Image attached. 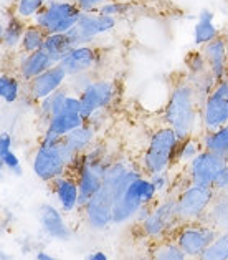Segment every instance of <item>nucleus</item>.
I'll return each mask as SVG.
<instances>
[{"mask_svg": "<svg viewBox=\"0 0 228 260\" xmlns=\"http://www.w3.org/2000/svg\"><path fill=\"white\" fill-rule=\"evenodd\" d=\"M202 101L190 81L188 73L174 78L167 105L164 108L166 124L170 126L179 139L195 136V128L200 119L202 123Z\"/></svg>", "mask_w": 228, "mask_h": 260, "instance_id": "f257e3e1", "label": "nucleus"}, {"mask_svg": "<svg viewBox=\"0 0 228 260\" xmlns=\"http://www.w3.org/2000/svg\"><path fill=\"white\" fill-rule=\"evenodd\" d=\"M76 154L65 144V141L48 131H43L33 156L31 171L40 181L50 184L56 177L65 176Z\"/></svg>", "mask_w": 228, "mask_h": 260, "instance_id": "f03ea898", "label": "nucleus"}, {"mask_svg": "<svg viewBox=\"0 0 228 260\" xmlns=\"http://www.w3.org/2000/svg\"><path fill=\"white\" fill-rule=\"evenodd\" d=\"M180 139L170 126H162L152 133L149 144L139 161V168L144 174L154 176L162 171H167L170 164H174L177 148Z\"/></svg>", "mask_w": 228, "mask_h": 260, "instance_id": "7ed1b4c3", "label": "nucleus"}, {"mask_svg": "<svg viewBox=\"0 0 228 260\" xmlns=\"http://www.w3.org/2000/svg\"><path fill=\"white\" fill-rule=\"evenodd\" d=\"M157 191L150 177L141 176L132 181L128 189L114 199L112 204V224H124L131 219H136L137 212L144 206H154L157 199Z\"/></svg>", "mask_w": 228, "mask_h": 260, "instance_id": "20e7f679", "label": "nucleus"}, {"mask_svg": "<svg viewBox=\"0 0 228 260\" xmlns=\"http://www.w3.org/2000/svg\"><path fill=\"white\" fill-rule=\"evenodd\" d=\"M81 10L76 2H65V0H48V4L43 7L38 15L33 18V23L47 31V35L52 34H68L69 30L76 27Z\"/></svg>", "mask_w": 228, "mask_h": 260, "instance_id": "39448f33", "label": "nucleus"}, {"mask_svg": "<svg viewBox=\"0 0 228 260\" xmlns=\"http://www.w3.org/2000/svg\"><path fill=\"white\" fill-rule=\"evenodd\" d=\"M215 196L217 191L213 186H202V184L187 186L177 198V215L180 224L204 219Z\"/></svg>", "mask_w": 228, "mask_h": 260, "instance_id": "423d86ee", "label": "nucleus"}, {"mask_svg": "<svg viewBox=\"0 0 228 260\" xmlns=\"http://www.w3.org/2000/svg\"><path fill=\"white\" fill-rule=\"evenodd\" d=\"M218 231L213 229L204 220L185 222L175 234V242L188 255V258H199L205 249L218 236Z\"/></svg>", "mask_w": 228, "mask_h": 260, "instance_id": "0eeeda50", "label": "nucleus"}, {"mask_svg": "<svg viewBox=\"0 0 228 260\" xmlns=\"http://www.w3.org/2000/svg\"><path fill=\"white\" fill-rule=\"evenodd\" d=\"M118 18L99 14L98 10L81 12V17L76 27L68 31L69 39L73 40L74 47L78 45H93V42L101 35L111 34L116 28Z\"/></svg>", "mask_w": 228, "mask_h": 260, "instance_id": "6e6552de", "label": "nucleus"}, {"mask_svg": "<svg viewBox=\"0 0 228 260\" xmlns=\"http://www.w3.org/2000/svg\"><path fill=\"white\" fill-rule=\"evenodd\" d=\"M118 83L114 80L96 77L78 96L81 101V111L88 119L94 113L107 110L118 98Z\"/></svg>", "mask_w": 228, "mask_h": 260, "instance_id": "1a4fd4ad", "label": "nucleus"}, {"mask_svg": "<svg viewBox=\"0 0 228 260\" xmlns=\"http://www.w3.org/2000/svg\"><path fill=\"white\" fill-rule=\"evenodd\" d=\"M177 222H180L177 215V198H167L161 202H156L152 206L150 214L139 225L145 237L157 240L169 234Z\"/></svg>", "mask_w": 228, "mask_h": 260, "instance_id": "9d476101", "label": "nucleus"}, {"mask_svg": "<svg viewBox=\"0 0 228 260\" xmlns=\"http://www.w3.org/2000/svg\"><path fill=\"white\" fill-rule=\"evenodd\" d=\"M228 124V78L220 80L202 106L204 133L217 131Z\"/></svg>", "mask_w": 228, "mask_h": 260, "instance_id": "9b49d317", "label": "nucleus"}, {"mask_svg": "<svg viewBox=\"0 0 228 260\" xmlns=\"http://www.w3.org/2000/svg\"><path fill=\"white\" fill-rule=\"evenodd\" d=\"M228 161L221 156L204 149L199 156H195L188 162L190 184H202V186H215L221 171L226 168Z\"/></svg>", "mask_w": 228, "mask_h": 260, "instance_id": "f8f14e48", "label": "nucleus"}, {"mask_svg": "<svg viewBox=\"0 0 228 260\" xmlns=\"http://www.w3.org/2000/svg\"><path fill=\"white\" fill-rule=\"evenodd\" d=\"M69 75L66 73V70L63 68L60 63H56L52 68H48L47 72H43L42 75H38L36 78H33L31 81H28L27 88V98L33 103H40L42 100L48 98L50 94L56 93L61 88H65L68 83Z\"/></svg>", "mask_w": 228, "mask_h": 260, "instance_id": "ddd939ff", "label": "nucleus"}, {"mask_svg": "<svg viewBox=\"0 0 228 260\" xmlns=\"http://www.w3.org/2000/svg\"><path fill=\"white\" fill-rule=\"evenodd\" d=\"M112 204L114 196L111 189L103 186L101 191L93 196L88 204L81 209L88 225L94 231H104L106 227H109V224H112Z\"/></svg>", "mask_w": 228, "mask_h": 260, "instance_id": "4468645a", "label": "nucleus"}, {"mask_svg": "<svg viewBox=\"0 0 228 260\" xmlns=\"http://www.w3.org/2000/svg\"><path fill=\"white\" fill-rule=\"evenodd\" d=\"M103 63V53L101 50L94 45H78L73 47L65 58L61 60L60 65L66 70L69 77L80 73H90L94 72L101 67Z\"/></svg>", "mask_w": 228, "mask_h": 260, "instance_id": "2eb2a0df", "label": "nucleus"}, {"mask_svg": "<svg viewBox=\"0 0 228 260\" xmlns=\"http://www.w3.org/2000/svg\"><path fill=\"white\" fill-rule=\"evenodd\" d=\"M50 191L56 201V206L65 214L80 211V187L76 176L66 173L50 182Z\"/></svg>", "mask_w": 228, "mask_h": 260, "instance_id": "dca6fc26", "label": "nucleus"}, {"mask_svg": "<svg viewBox=\"0 0 228 260\" xmlns=\"http://www.w3.org/2000/svg\"><path fill=\"white\" fill-rule=\"evenodd\" d=\"M200 50L217 80L228 78V35L220 31L218 37H215Z\"/></svg>", "mask_w": 228, "mask_h": 260, "instance_id": "f3484780", "label": "nucleus"}, {"mask_svg": "<svg viewBox=\"0 0 228 260\" xmlns=\"http://www.w3.org/2000/svg\"><path fill=\"white\" fill-rule=\"evenodd\" d=\"M40 217V225L43 232L48 237L55 240H69L71 239V229H69L68 222L65 220V215L60 207L53 204H43L38 211Z\"/></svg>", "mask_w": 228, "mask_h": 260, "instance_id": "a211bd4d", "label": "nucleus"}, {"mask_svg": "<svg viewBox=\"0 0 228 260\" xmlns=\"http://www.w3.org/2000/svg\"><path fill=\"white\" fill-rule=\"evenodd\" d=\"M56 63L50 58V55L45 50H38L33 53H22L18 52L17 65H15V73L20 77L25 83H28L38 75L47 72L48 68H52Z\"/></svg>", "mask_w": 228, "mask_h": 260, "instance_id": "6ab92c4d", "label": "nucleus"}, {"mask_svg": "<svg viewBox=\"0 0 228 260\" xmlns=\"http://www.w3.org/2000/svg\"><path fill=\"white\" fill-rule=\"evenodd\" d=\"M96 135H98V129L94 128L93 124L85 123L83 126L76 128L74 131L69 133L68 136L63 138V141H65L68 148L78 156V154L86 153V151L96 143Z\"/></svg>", "mask_w": 228, "mask_h": 260, "instance_id": "aec40b11", "label": "nucleus"}, {"mask_svg": "<svg viewBox=\"0 0 228 260\" xmlns=\"http://www.w3.org/2000/svg\"><path fill=\"white\" fill-rule=\"evenodd\" d=\"M218 232L228 231V192H217L205 217L202 219Z\"/></svg>", "mask_w": 228, "mask_h": 260, "instance_id": "412c9836", "label": "nucleus"}, {"mask_svg": "<svg viewBox=\"0 0 228 260\" xmlns=\"http://www.w3.org/2000/svg\"><path fill=\"white\" fill-rule=\"evenodd\" d=\"M27 23L22 20L20 17H17L14 12L7 17V22H5V30H4V39H2V45L7 52H18L20 50V43L23 39L25 28H27Z\"/></svg>", "mask_w": 228, "mask_h": 260, "instance_id": "4be33fe9", "label": "nucleus"}, {"mask_svg": "<svg viewBox=\"0 0 228 260\" xmlns=\"http://www.w3.org/2000/svg\"><path fill=\"white\" fill-rule=\"evenodd\" d=\"M23 85L25 81L15 72L0 73V101L5 105H15L22 98Z\"/></svg>", "mask_w": 228, "mask_h": 260, "instance_id": "5701e85b", "label": "nucleus"}, {"mask_svg": "<svg viewBox=\"0 0 228 260\" xmlns=\"http://www.w3.org/2000/svg\"><path fill=\"white\" fill-rule=\"evenodd\" d=\"M73 47H74V43L69 39L68 34H52V35H47L43 50L50 55V58L55 63H61V60L71 52Z\"/></svg>", "mask_w": 228, "mask_h": 260, "instance_id": "b1692460", "label": "nucleus"}, {"mask_svg": "<svg viewBox=\"0 0 228 260\" xmlns=\"http://www.w3.org/2000/svg\"><path fill=\"white\" fill-rule=\"evenodd\" d=\"M218 28L213 25V12L204 9L199 14V22L195 25V45L204 47L208 42H212L215 37H218Z\"/></svg>", "mask_w": 228, "mask_h": 260, "instance_id": "393cba45", "label": "nucleus"}, {"mask_svg": "<svg viewBox=\"0 0 228 260\" xmlns=\"http://www.w3.org/2000/svg\"><path fill=\"white\" fill-rule=\"evenodd\" d=\"M45 40H47V31L38 27L36 23L28 22L27 28H25L22 43H20V50H18V52L33 53V52H38V50H43Z\"/></svg>", "mask_w": 228, "mask_h": 260, "instance_id": "a878e982", "label": "nucleus"}, {"mask_svg": "<svg viewBox=\"0 0 228 260\" xmlns=\"http://www.w3.org/2000/svg\"><path fill=\"white\" fill-rule=\"evenodd\" d=\"M202 143H204L205 149L212 151V153L218 154L228 161V124L217 131L204 133Z\"/></svg>", "mask_w": 228, "mask_h": 260, "instance_id": "bb28decb", "label": "nucleus"}, {"mask_svg": "<svg viewBox=\"0 0 228 260\" xmlns=\"http://www.w3.org/2000/svg\"><path fill=\"white\" fill-rule=\"evenodd\" d=\"M204 149L205 148H204V143H202V138L197 139V136H190L187 139H182V141L179 143V148H177L174 162H183V164L187 162L188 164Z\"/></svg>", "mask_w": 228, "mask_h": 260, "instance_id": "cd10ccee", "label": "nucleus"}, {"mask_svg": "<svg viewBox=\"0 0 228 260\" xmlns=\"http://www.w3.org/2000/svg\"><path fill=\"white\" fill-rule=\"evenodd\" d=\"M150 260H188V255L183 252L177 242H170V240H164L156 245L152 250Z\"/></svg>", "mask_w": 228, "mask_h": 260, "instance_id": "c85d7f7f", "label": "nucleus"}, {"mask_svg": "<svg viewBox=\"0 0 228 260\" xmlns=\"http://www.w3.org/2000/svg\"><path fill=\"white\" fill-rule=\"evenodd\" d=\"M197 260H228V231L220 232Z\"/></svg>", "mask_w": 228, "mask_h": 260, "instance_id": "c756f323", "label": "nucleus"}, {"mask_svg": "<svg viewBox=\"0 0 228 260\" xmlns=\"http://www.w3.org/2000/svg\"><path fill=\"white\" fill-rule=\"evenodd\" d=\"M47 4L48 0H17V4L12 7V12L22 20L31 22Z\"/></svg>", "mask_w": 228, "mask_h": 260, "instance_id": "7c9ffc66", "label": "nucleus"}, {"mask_svg": "<svg viewBox=\"0 0 228 260\" xmlns=\"http://www.w3.org/2000/svg\"><path fill=\"white\" fill-rule=\"evenodd\" d=\"M132 0H109V2L103 4L101 7H98L99 14L109 15V17H121L126 15L132 9Z\"/></svg>", "mask_w": 228, "mask_h": 260, "instance_id": "2f4dec72", "label": "nucleus"}, {"mask_svg": "<svg viewBox=\"0 0 228 260\" xmlns=\"http://www.w3.org/2000/svg\"><path fill=\"white\" fill-rule=\"evenodd\" d=\"M96 78V73L94 72H90V73H80V75H73V77L68 78V90L74 93V94H80L81 91L85 90V88L91 83V81Z\"/></svg>", "mask_w": 228, "mask_h": 260, "instance_id": "473e14b6", "label": "nucleus"}, {"mask_svg": "<svg viewBox=\"0 0 228 260\" xmlns=\"http://www.w3.org/2000/svg\"><path fill=\"white\" fill-rule=\"evenodd\" d=\"M2 162H4V166H5V169L9 171V173L15 174V176H22V173H23L22 161H20V157H18V154L15 153L14 149H10L9 153L2 157Z\"/></svg>", "mask_w": 228, "mask_h": 260, "instance_id": "72a5a7b5", "label": "nucleus"}, {"mask_svg": "<svg viewBox=\"0 0 228 260\" xmlns=\"http://www.w3.org/2000/svg\"><path fill=\"white\" fill-rule=\"evenodd\" d=\"M152 184H154L157 194H164L170 187V179H169V174L167 171H162V173H157L154 176H149Z\"/></svg>", "mask_w": 228, "mask_h": 260, "instance_id": "f704fd0d", "label": "nucleus"}, {"mask_svg": "<svg viewBox=\"0 0 228 260\" xmlns=\"http://www.w3.org/2000/svg\"><path fill=\"white\" fill-rule=\"evenodd\" d=\"M12 146H14V138H12L10 133L0 131V161L12 149Z\"/></svg>", "mask_w": 228, "mask_h": 260, "instance_id": "c9c22d12", "label": "nucleus"}, {"mask_svg": "<svg viewBox=\"0 0 228 260\" xmlns=\"http://www.w3.org/2000/svg\"><path fill=\"white\" fill-rule=\"evenodd\" d=\"M78 4V7L83 12H93L98 10V7H101L103 4L109 2V0H74Z\"/></svg>", "mask_w": 228, "mask_h": 260, "instance_id": "e433bc0d", "label": "nucleus"}, {"mask_svg": "<svg viewBox=\"0 0 228 260\" xmlns=\"http://www.w3.org/2000/svg\"><path fill=\"white\" fill-rule=\"evenodd\" d=\"M213 187L217 192H228V164H226V168L221 171V174L217 179V182H215Z\"/></svg>", "mask_w": 228, "mask_h": 260, "instance_id": "4c0bfd02", "label": "nucleus"}, {"mask_svg": "<svg viewBox=\"0 0 228 260\" xmlns=\"http://www.w3.org/2000/svg\"><path fill=\"white\" fill-rule=\"evenodd\" d=\"M85 260H109V257H107V253L103 250H94L91 253H88Z\"/></svg>", "mask_w": 228, "mask_h": 260, "instance_id": "58836bf2", "label": "nucleus"}, {"mask_svg": "<svg viewBox=\"0 0 228 260\" xmlns=\"http://www.w3.org/2000/svg\"><path fill=\"white\" fill-rule=\"evenodd\" d=\"M36 260H58V258H56V257H53V255H50V253L48 252H38L36 253Z\"/></svg>", "mask_w": 228, "mask_h": 260, "instance_id": "ea45409f", "label": "nucleus"}, {"mask_svg": "<svg viewBox=\"0 0 228 260\" xmlns=\"http://www.w3.org/2000/svg\"><path fill=\"white\" fill-rule=\"evenodd\" d=\"M5 171H7V169H5V166H4V162H2V161H0V181H2V179H4V177H5Z\"/></svg>", "mask_w": 228, "mask_h": 260, "instance_id": "a19ab883", "label": "nucleus"}, {"mask_svg": "<svg viewBox=\"0 0 228 260\" xmlns=\"http://www.w3.org/2000/svg\"><path fill=\"white\" fill-rule=\"evenodd\" d=\"M4 30H5V23H0V45H2V39H4Z\"/></svg>", "mask_w": 228, "mask_h": 260, "instance_id": "79ce46f5", "label": "nucleus"}, {"mask_svg": "<svg viewBox=\"0 0 228 260\" xmlns=\"http://www.w3.org/2000/svg\"><path fill=\"white\" fill-rule=\"evenodd\" d=\"M9 4L12 5V7H14V5L17 4V0H9Z\"/></svg>", "mask_w": 228, "mask_h": 260, "instance_id": "37998d69", "label": "nucleus"}, {"mask_svg": "<svg viewBox=\"0 0 228 260\" xmlns=\"http://www.w3.org/2000/svg\"><path fill=\"white\" fill-rule=\"evenodd\" d=\"M65 2H74V0H65Z\"/></svg>", "mask_w": 228, "mask_h": 260, "instance_id": "c03bdc74", "label": "nucleus"}]
</instances>
